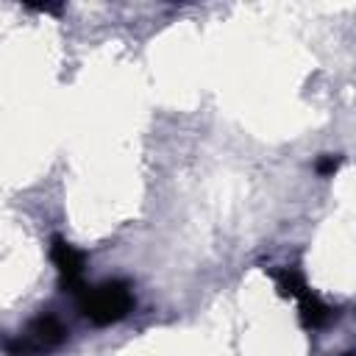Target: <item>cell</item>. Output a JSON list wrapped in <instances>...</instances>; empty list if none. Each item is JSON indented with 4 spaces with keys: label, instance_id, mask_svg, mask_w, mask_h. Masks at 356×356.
<instances>
[{
    "label": "cell",
    "instance_id": "6da1fadb",
    "mask_svg": "<svg viewBox=\"0 0 356 356\" xmlns=\"http://www.w3.org/2000/svg\"><path fill=\"white\" fill-rule=\"evenodd\" d=\"M134 292L128 281L111 278L97 286H83L81 292V312L95 323V325H111L120 323L134 312Z\"/></svg>",
    "mask_w": 356,
    "mask_h": 356
},
{
    "label": "cell",
    "instance_id": "7a4b0ae2",
    "mask_svg": "<svg viewBox=\"0 0 356 356\" xmlns=\"http://www.w3.org/2000/svg\"><path fill=\"white\" fill-rule=\"evenodd\" d=\"M64 339H67V325L56 314H39L19 334L3 337L0 348L8 356H42V353L61 348Z\"/></svg>",
    "mask_w": 356,
    "mask_h": 356
},
{
    "label": "cell",
    "instance_id": "3957f363",
    "mask_svg": "<svg viewBox=\"0 0 356 356\" xmlns=\"http://www.w3.org/2000/svg\"><path fill=\"white\" fill-rule=\"evenodd\" d=\"M50 259L58 267L61 275V286L70 292H83V267H86V256L72 248L64 236H53L50 245Z\"/></svg>",
    "mask_w": 356,
    "mask_h": 356
},
{
    "label": "cell",
    "instance_id": "277c9868",
    "mask_svg": "<svg viewBox=\"0 0 356 356\" xmlns=\"http://www.w3.org/2000/svg\"><path fill=\"white\" fill-rule=\"evenodd\" d=\"M298 300H300V320L306 328H320L331 320V306H325L312 289L306 295H300Z\"/></svg>",
    "mask_w": 356,
    "mask_h": 356
},
{
    "label": "cell",
    "instance_id": "5b68a950",
    "mask_svg": "<svg viewBox=\"0 0 356 356\" xmlns=\"http://www.w3.org/2000/svg\"><path fill=\"white\" fill-rule=\"evenodd\" d=\"M273 278H275V284H278L281 295L300 298V295H306V292H309V286H306L303 275H300L298 270H292V267H286V270H275V273H273Z\"/></svg>",
    "mask_w": 356,
    "mask_h": 356
},
{
    "label": "cell",
    "instance_id": "8992f818",
    "mask_svg": "<svg viewBox=\"0 0 356 356\" xmlns=\"http://www.w3.org/2000/svg\"><path fill=\"white\" fill-rule=\"evenodd\" d=\"M337 167H339V156H323V159H317V172L320 175H334Z\"/></svg>",
    "mask_w": 356,
    "mask_h": 356
},
{
    "label": "cell",
    "instance_id": "52a82bcc",
    "mask_svg": "<svg viewBox=\"0 0 356 356\" xmlns=\"http://www.w3.org/2000/svg\"><path fill=\"white\" fill-rule=\"evenodd\" d=\"M342 356H353V353H350V350H348V353H342Z\"/></svg>",
    "mask_w": 356,
    "mask_h": 356
}]
</instances>
